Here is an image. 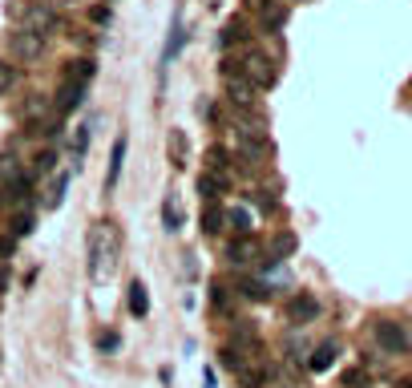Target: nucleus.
Here are the masks:
<instances>
[{"label":"nucleus","mask_w":412,"mask_h":388,"mask_svg":"<svg viewBox=\"0 0 412 388\" xmlns=\"http://www.w3.org/2000/svg\"><path fill=\"white\" fill-rule=\"evenodd\" d=\"M121 263V230L114 219H101L89 227V275L93 283H110Z\"/></svg>","instance_id":"f257e3e1"},{"label":"nucleus","mask_w":412,"mask_h":388,"mask_svg":"<svg viewBox=\"0 0 412 388\" xmlns=\"http://www.w3.org/2000/svg\"><path fill=\"white\" fill-rule=\"evenodd\" d=\"M287 320L295 323V328L316 323V320H320V296H311V292H295V296L287 299Z\"/></svg>","instance_id":"f03ea898"},{"label":"nucleus","mask_w":412,"mask_h":388,"mask_svg":"<svg viewBox=\"0 0 412 388\" xmlns=\"http://www.w3.org/2000/svg\"><path fill=\"white\" fill-rule=\"evenodd\" d=\"M372 336H376V344H380V352H384V356H400V352H409V344H404V323L380 320L376 328H372Z\"/></svg>","instance_id":"7ed1b4c3"},{"label":"nucleus","mask_w":412,"mask_h":388,"mask_svg":"<svg viewBox=\"0 0 412 388\" xmlns=\"http://www.w3.org/2000/svg\"><path fill=\"white\" fill-rule=\"evenodd\" d=\"M243 73H247V81H251L255 90H271L275 77H279V69H275L263 53H247V57H243Z\"/></svg>","instance_id":"20e7f679"},{"label":"nucleus","mask_w":412,"mask_h":388,"mask_svg":"<svg viewBox=\"0 0 412 388\" xmlns=\"http://www.w3.org/2000/svg\"><path fill=\"white\" fill-rule=\"evenodd\" d=\"M24 28L37 33V37H49V33L57 28V12H53L49 4H28V8H24Z\"/></svg>","instance_id":"39448f33"},{"label":"nucleus","mask_w":412,"mask_h":388,"mask_svg":"<svg viewBox=\"0 0 412 388\" xmlns=\"http://www.w3.org/2000/svg\"><path fill=\"white\" fill-rule=\"evenodd\" d=\"M166 158H170L174 170H186V166H190V137H186V130H178V126L166 134Z\"/></svg>","instance_id":"423d86ee"},{"label":"nucleus","mask_w":412,"mask_h":388,"mask_svg":"<svg viewBox=\"0 0 412 388\" xmlns=\"http://www.w3.org/2000/svg\"><path fill=\"white\" fill-rule=\"evenodd\" d=\"M41 53H45V37H37V33H28V28L12 33V57H21V61H37Z\"/></svg>","instance_id":"0eeeda50"},{"label":"nucleus","mask_w":412,"mask_h":388,"mask_svg":"<svg viewBox=\"0 0 412 388\" xmlns=\"http://www.w3.org/2000/svg\"><path fill=\"white\" fill-rule=\"evenodd\" d=\"M255 97H259V90H255L247 77H227V101L234 110H251Z\"/></svg>","instance_id":"6e6552de"},{"label":"nucleus","mask_w":412,"mask_h":388,"mask_svg":"<svg viewBox=\"0 0 412 388\" xmlns=\"http://www.w3.org/2000/svg\"><path fill=\"white\" fill-rule=\"evenodd\" d=\"M239 380H243V388H267L275 380V364H267V360L243 364L239 368Z\"/></svg>","instance_id":"1a4fd4ad"},{"label":"nucleus","mask_w":412,"mask_h":388,"mask_svg":"<svg viewBox=\"0 0 412 388\" xmlns=\"http://www.w3.org/2000/svg\"><path fill=\"white\" fill-rule=\"evenodd\" d=\"M198 194H203L206 203H218V199L227 194V174H218V170L198 174Z\"/></svg>","instance_id":"9d476101"},{"label":"nucleus","mask_w":412,"mask_h":388,"mask_svg":"<svg viewBox=\"0 0 412 388\" xmlns=\"http://www.w3.org/2000/svg\"><path fill=\"white\" fill-rule=\"evenodd\" d=\"M93 73H97V65H93L89 57H77V61H69L65 77H61V85H89Z\"/></svg>","instance_id":"9b49d317"},{"label":"nucleus","mask_w":412,"mask_h":388,"mask_svg":"<svg viewBox=\"0 0 412 388\" xmlns=\"http://www.w3.org/2000/svg\"><path fill=\"white\" fill-rule=\"evenodd\" d=\"M239 146H243V154L247 158H263L271 146H267V137H263V130H251V126H243L239 130Z\"/></svg>","instance_id":"f8f14e48"},{"label":"nucleus","mask_w":412,"mask_h":388,"mask_svg":"<svg viewBox=\"0 0 412 388\" xmlns=\"http://www.w3.org/2000/svg\"><path fill=\"white\" fill-rule=\"evenodd\" d=\"M251 259H255V243L247 239V235H239V239H230L227 243V263L243 267V263H251Z\"/></svg>","instance_id":"ddd939ff"},{"label":"nucleus","mask_w":412,"mask_h":388,"mask_svg":"<svg viewBox=\"0 0 412 388\" xmlns=\"http://www.w3.org/2000/svg\"><path fill=\"white\" fill-rule=\"evenodd\" d=\"M126 299H130V316H134V320H146V312H150V296H146V283H141V279L130 283Z\"/></svg>","instance_id":"4468645a"},{"label":"nucleus","mask_w":412,"mask_h":388,"mask_svg":"<svg viewBox=\"0 0 412 388\" xmlns=\"http://www.w3.org/2000/svg\"><path fill=\"white\" fill-rule=\"evenodd\" d=\"M81 101H85V85H61V93H57V114L61 117L73 114Z\"/></svg>","instance_id":"2eb2a0df"},{"label":"nucleus","mask_w":412,"mask_h":388,"mask_svg":"<svg viewBox=\"0 0 412 388\" xmlns=\"http://www.w3.org/2000/svg\"><path fill=\"white\" fill-rule=\"evenodd\" d=\"M336 352H340V344H336V340L320 344V348L311 352V360H307V368H311V372H327V368L336 364Z\"/></svg>","instance_id":"dca6fc26"},{"label":"nucleus","mask_w":412,"mask_h":388,"mask_svg":"<svg viewBox=\"0 0 412 388\" xmlns=\"http://www.w3.org/2000/svg\"><path fill=\"white\" fill-rule=\"evenodd\" d=\"M291 251H295V235H287V230H279V235L271 239V251H267V259H263V263L271 267V263H279V259H287Z\"/></svg>","instance_id":"f3484780"},{"label":"nucleus","mask_w":412,"mask_h":388,"mask_svg":"<svg viewBox=\"0 0 412 388\" xmlns=\"http://www.w3.org/2000/svg\"><path fill=\"white\" fill-rule=\"evenodd\" d=\"M121 162H126V137H117L114 150H110V170H105V190L117 186V174H121Z\"/></svg>","instance_id":"a211bd4d"},{"label":"nucleus","mask_w":412,"mask_h":388,"mask_svg":"<svg viewBox=\"0 0 412 388\" xmlns=\"http://www.w3.org/2000/svg\"><path fill=\"white\" fill-rule=\"evenodd\" d=\"M162 223H166V230H182V206H178V194H166V199H162Z\"/></svg>","instance_id":"6ab92c4d"},{"label":"nucleus","mask_w":412,"mask_h":388,"mask_svg":"<svg viewBox=\"0 0 412 388\" xmlns=\"http://www.w3.org/2000/svg\"><path fill=\"white\" fill-rule=\"evenodd\" d=\"M223 223H227V214H223L214 203H206V210H203V230H206V235H218V230H223Z\"/></svg>","instance_id":"aec40b11"},{"label":"nucleus","mask_w":412,"mask_h":388,"mask_svg":"<svg viewBox=\"0 0 412 388\" xmlns=\"http://www.w3.org/2000/svg\"><path fill=\"white\" fill-rule=\"evenodd\" d=\"M24 170H21V162L12 158V154H0V183L8 186V183H17Z\"/></svg>","instance_id":"412c9836"},{"label":"nucleus","mask_w":412,"mask_h":388,"mask_svg":"<svg viewBox=\"0 0 412 388\" xmlns=\"http://www.w3.org/2000/svg\"><path fill=\"white\" fill-rule=\"evenodd\" d=\"M243 37H247V33H243V21H230L227 28L218 33V49H234Z\"/></svg>","instance_id":"4be33fe9"},{"label":"nucleus","mask_w":412,"mask_h":388,"mask_svg":"<svg viewBox=\"0 0 412 388\" xmlns=\"http://www.w3.org/2000/svg\"><path fill=\"white\" fill-rule=\"evenodd\" d=\"M227 223H230V230H239V235H251V210L234 206V210H227Z\"/></svg>","instance_id":"5701e85b"},{"label":"nucleus","mask_w":412,"mask_h":388,"mask_svg":"<svg viewBox=\"0 0 412 388\" xmlns=\"http://www.w3.org/2000/svg\"><path fill=\"white\" fill-rule=\"evenodd\" d=\"M259 17H263V28H267V33H279V28H283V21H287V12H283V8H267V12H259Z\"/></svg>","instance_id":"b1692460"},{"label":"nucleus","mask_w":412,"mask_h":388,"mask_svg":"<svg viewBox=\"0 0 412 388\" xmlns=\"http://www.w3.org/2000/svg\"><path fill=\"white\" fill-rule=\"evenodd\" d=\"M89 134H93V126H77V134H73V142H69L73 158H81V154H85V146H89Z\"/></svg>","instance_id":"393cba45"},{"label":"nucleus","mask_w":412,"mask_h":388,"mask_svg":"<svg viewBox=\"0 0 412 388\" xmlns=\"http://www.w3.org/2000/svg\"><path fill=\"white\" fill-rule=\"evenodd\" d=\"M33 227H37V219H33V214H12V239L33 235Z\"/></svg>","instance_id":"a878e982"},{"label":"nucleus","mask_w":412,"mask_h":388,"mask_svg":"<svg viewBox=\"0 0 412 388\" xmlns=\"http://www.w3.org/2000/svg\"><path fill=\"white\" fill-rule=\"evenodd\" d=\"M218 360H223V368H230V372H239V368H243V356H239V348H234V344H227V348L218 352Z\"/></svg>","instance_id":"bb28decb"},{"label":"nucleus","mask_w":412,"mask_h":388,"mask_svg":"<svg viewBox=\"0 0 412 388\" xmlns=\"http://www.w3.org/2000/svg\"><path fill=\"white\" fill-rule=\"evenodd\" d=\"M206 158H210V170H218V174H227V162H230V154L223 150V146H210V154H206Z\"/></svg>","instance_id":"cd10ccee"},{"label":"nucleus","mask_w":412,"mask_h":388,"mask_svg":"<svg viewBox=\"0 0 412 388\" xmlns=\"http://www.w3.org/2000/svg\"><path fill=\"white\" fill-rule=\"evenodd\" d=\"M45 114H49V101H45V97H33V101L24 106V117H28V121H41Z\"/></svg>","instance_id":"c85d7f7f"},{"label":"nucleus","mask_w":412,"mask_h":388,"mask_svg":"<svg viewBox=\"0 0 412 388\" xmlns=\"http://www.w3.org/2000/svg\"><path fill=\"white\" fill-rule=\"evenodd\" d=\"M343 388H368V372L364 368H347L343 372Z\"/></svg>","instance_id":"c756f323"},{"label":"nucleus","mask_w":412,"mask_h":388,"mask_svg":"<svg viewBox=\"0 0 412 388\" xmlns=\"http://www.w3.org/2000/svg\"><path fill=\"white\" fill-rule=\"evenodd\" d=\"M17 85V69L8 65V61H0V93H8Z\"/></svg>","instance_id":"7c9ffc66"},{"label":"nucleus","mask_w":412,"mask_h":388,"mask_svg":"<svg viewBox=\"0 0 412 388\" xmlns=\"http://www.w3.org/2000/svg\"><path fill=\"white\" fill-rule=\"evenodd\" d=\"M65 186H69V178H53V186H49V199H45V203H49V206H57L61 199H65Z\"/></svg>","instance_id":"2f4dec72"},{"label":"nucleus","mask_w":412,"mask_h":388,"mask_svg":"<svg viewBox=\"0 0 412 388\" xmlns=\"http://www.w3.org/2000/svg\"><path fill=\"white\" fill-rule=\"evenodd\" d=\"M239 287H243V296H247V299H267V287H263V283H255V279H243Z\"/></svg>","instance_id":"473e14b6"},{"label":"nucleus","mask_w":412,"mask_h":388,"mask_svg":"<svg viewBox=\"0 0 412 388\" xmlns=\"http://www.w3.org/2000/svg\"><path fill=\"white\" fill-rule=\"evenodd\" d=\"M210 292H214V296H210V299H214V307H223V312H227V307H230V287H227V283H214Z\"/></svg>","instance_id":"72a5a7b5"},{"label":"nucleus","mask_w":412,"mask_h":388,"mask_svg":"<svg viewBox=\"0 0 412 388\" xmlns=\"http://www.w3.org/2000/svg\"><path fill=\"white\" fill-rule=\"evenodd\" d=\"M223 77H243V61H239V57H223Z\"/></svg>","instance_id":"f704fd0d"},{"label":"nucleus","mask_w":412,"mask_h":388,"mask_svg":"<svg viewBox=\"0 0 412 388\" xmlns=\"http://www.w3.org/2000/svg\"><path fill=\"white\" fill-rule=\"evenodd\" d=\"M53 162H57V154H53V150H41V154H37V170H33V174H49V170H53Z\"/></svg>","instance_id":"c9c22d12"},{"label":"nucleus","mask_w":412,"mask_h":388,"mask_svg":"<svg viewBox=\"0 0 412 388\" xmlns=\"http://www.w3.org/2000/svg\"><path fill=\"white\" fill-rule=\"evenodd\" d=\"M97 344H101L105 352H114V348H117V336H114V332H105V336H101V340H97Z\"/></svg>","instance_id":"e433bc0d"},{"label":"nucleus","mask_w":412,"mask_h":388,"mask_svg":"<svg viewBox=\"0 0 412 388\" xmlns=\"http://www.w3.org/2000/svg\"><path fill=\"white\" fill-rule=\"evenodd\" d=\"M247 8H251V12H267V8H271V0H247Z\"/></svg>","instance_id":"4c0bfd02"},{"label":"nucleus","mask_w":412,"mask_h":388,"mask_svg":"<svg viewBox=\"0 0 412 388\" xmlns=\"http://www.w3.org/2000/svg\"><path fill=\"white\" fill-rule=\"evenodd\" d=\"M4 283H8V271H4V267H0V287H4Z\"/></svg>","instance_id":"58836bf2"}]
</instances>
